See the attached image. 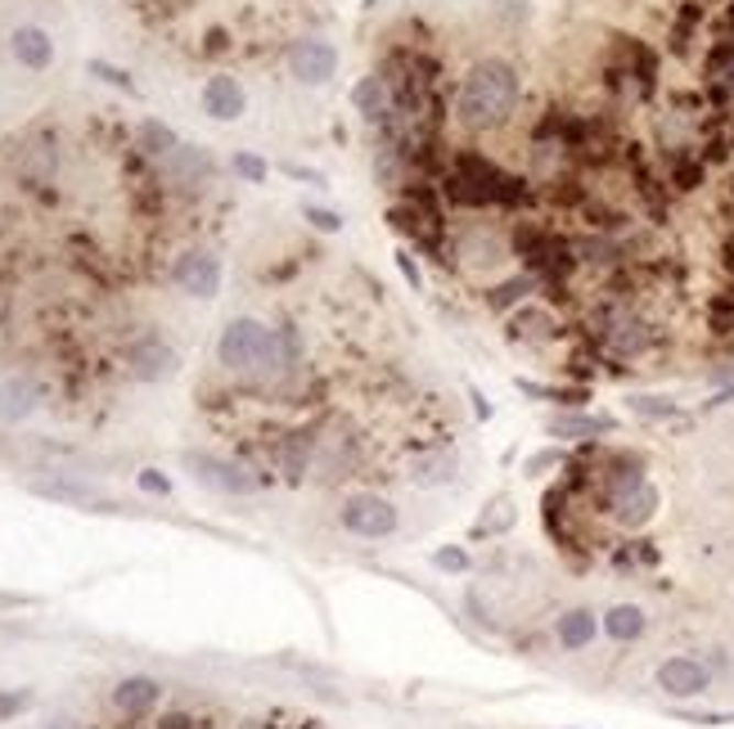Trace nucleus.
<instances>
[{
    "label": "nucleus",
    "mask_w": 734,
    "mask_h": 729,
    "mask_svg": "<svg viewBox=\"0 0 734 729\" xmlns=\"http://www.w3.org/2000/svg\"><path fill=\"white\" fill-rule=\"evenodd\" d=\"M172 279L189 298H217L221 294V262L212 253H185V257H176Z\"/></svg>",
    "instance_id": "1a4fd4ad"
},
{
    "label": "nucleus",
    "mask_w": 734,
    "mask_h": 729,
    "mask_svg": "<svg viewBox=\"0 0 734 729\" xmlns=\"http://www.w3.org/2000/svg\"><path fill=\"white\" fill-rule=\"evenodd\" d=\"M338 522L348 527L352 537L379 541V537H393V531H397V505L383 500V496H370V491H357V496L342 500Z\"/></svg>",
    "instance_id": "20e7f679"
},
{
    "label": "nucleus",
    "mask_w": 734,
    "mask_h": 729,
    "mask_svg": "<svg viewBox=\"0 0 734 729\" xmlns=\"http://www.w3.org/2000/svg\"><path fill=\"white\" fill-rule=\"evenodd\" d=\"M10 55H14L23 68L41 73V68H51V59H55V41H51V32H45V27H14Z\"/></svg>",
    "instance_id": "f8f14e48"
},
{
    "label": "nucleus",
    "mask_w": 734,
    "mask_h": 729,
    "mask_svg": "<svg viewBox=\"0 0 734 729\" xmlns=\"http://www.w3.org/2000/svg\"><path fill=\"white\" fill-rule=\"evenodd\" d=\"M352 104L365 113V122H383L387 113V104H393V95H387V81L383 77H361L357 86H352Z\"/></svg>",
    "instance_id": "a211bd4d"
},
{
    "label": "nucleus",
    "mask_w": 734,
    "mask_h": 729,
    "mask_svg": "<svg viewBox=\"0 0 734 729\" xmlns=\"http://www.w3.org/2000/svg\"><path fill=\"white\" fill-rule=\"evenodd\" d=\"M176 144H180V140H176V131H172L167 122H154V118H150V122H140V150H144V154L167 158V154L176 150Z\"/></svg>",
    "instance_id": "4be33fe9"
},
{
    "label": "nucleus",
    "mask_w": 734,
    "mask_h": 729,
    "mask_svg": "<svg viewBox=\"0 0 734 729\" xmlns=\"http://www.w3.org/2000/svg\"><path fill=\"white\" fill-rule=\"evenodd\" d=\"M140 486H144V491H154V496H167V491H172V482H167L158 468H144V473H140Z\"/></svg>",
    "instance_id": "7c9ffc66"
},
{
    "label": "nucleus",
    "mask_w": 734,
    "mask_h": 729,
    "mask_svg": "<svg viewBox=\"0 0 734 729\" xmlns=\"http://www.w3.org/2000/svg\"><path fill=\"white\" fill-rule=\"evenodd\" d=\"M90 73H100V77H105L109 86H118V90H135V81H131V77H127L122 68H113V64H105V59H95V64H90Z\"/></svg>",
    "instance_id": "cd10ccee"
},
{
    "label": "nucleus",
    "mask_w": 734,
    "mask_h": 729,
    "mask_svg": "<svg viewBox=\"0 0 734 729\" xmlns=\"http://www.w3.org/2000/svg\"><path fill=\"white\" fill-rule=\"evenodd\" d=\"M609 505H613V518L622 527H645L658 509V491L649 486V477L640 473V464L635 468H622L609 477Z\"/></svg>",
    "instance_id": "7ed1b4c3"
},
{
    "label": "nucleus",
    "mask_w": 734,
    "mask_h": 729,
    "mask_svg": "<svg viewBox=\"0 0 734 729\" xmlns=\"http://www.w3.org/2000/svg\"><path fill=\"white\" fill-rule=\"evenodd\" d=\"M600 626H604V636H609L613 644H635V640L645 636L649 617H645V608H635V604H613Z\"/></svg>",
    "instance_id": "4468645a"
},
{
    "label": "nucleus",
    "mask_w": 734,
    "mask_h": 729,
    "mask_svg": "<svg viewBox=\"0 0 734 729\" xmlns=\"http://www.w3.org/2000/svg\"><path fill=\"white\" fill-rule=\"evenodd\" d=\"M158 729H194V720H189L185 711H167V716L158 720Z\"/></svg>",
    "instance_id": "72a5a7b5"
},
{
    "label": "nucleus",
    "mask_w": 734,
    "mask_h": 729,
    "mask_svg": "<svg viewBox=\"0 0 734 729\" xmlns=\"http://www.w3.org/2000/svg\"><path fill=\"white\" fill-rule=\"evenodd\" d=\"M550 432L563 437V442H581V437L613 432V419H604V415H555V419H550Z\"/></svg>",
    "instance_id": "6ab92c4d"
},
{
    "label": "nucleus",
    "mask_w": 734,
    "mask_h": 729,
    "mask_svg": "<svg viewBox=\"0 0 734 729\" xmlns=\"http://www.w3.org/2000/svg\"><path fill=\"white\" fill-rule=\"evenodd\" d=\"M725 401H734V383H730V387H721V393L712 397V406H725Z\"/></svg>",
    "instance_id": "f704fd0d"
},
{
    "label": "nucleus",
    "mask_w": 734,
    "mask_h": 729,
    "mask_svg": "<svg viewBox=\"0 0 734 729\" xmlns=\"http://www.w3.org/2000/svg\"><path fill=\"white\" fill-rule=\"evenodd\" d=\"M288 73L307 86H325L338 73V51L320 36H303V41H293V51H288Z\"/></svg>",
    "instance_id": "423d86ee"
},
{
    "label": "nucleus",
    "mask_w": 734,
    "mask_h": 729,
    "mask_svg": "<svg viewBox=\"0 0 734 729\" xmlns=\"http://www.w3.org/2000/svg\"><path fill=\"white\" fill-rule=\"evenodd\" d=\"M243 109H249V95H243V86H239L234 77L217 73V77L204 81V113H208V118H217V122H234Z\"/></svg>",
    "instance_id": "9d476101"
},
{
    "label": "nucleus",
    "mask_w": 734,
    "mask_h": 729,
    "mask_svg": "<svg viewBox=\"0 0 734 729\" xmlns=\"http://www.w3.org/2000/svg\"><path fill=\"white\" fill-rule=\"evenodd\" d=\"M456 468H460V460L451 451H424L410 464V482L415 486H447V482H456Z\"/></svg>",
    "instance_id": "dca6fc26"
},
{
    "label": "nucleus",
    "mask_w": 734,
    "mask_h": 729,
    "mask_svg": "<svg viewBox=\"0 0 734 729\" xmlns=\"http://www.w3.org/2000/svg\"><path fill=\"white\" fill-rule=\"evenodd\" d=\"M397 266H402V275H406V284H410V288H415V294H419V288H424V275H419V266L410 262V253H406V248L397 253Z\"/></svg>",
    "instance_id": "2f4dec72"
},
{
    "label": "nucleus",
    "mask_w": 734,
    "mask_h": 729,
    "mask_svg": "<svg viewBox=\"0 0 734 729\" xmlns=\"http://www.w3.org/2000/svg\"><path fill=\"white\" fill-rule=\"evenodd\" d=\"M36 401H41V393H36L32 378L14 374V378L0 383V419H6V423H23L36 410Z\"/></svg>",
    "instance_id": "ddd939ff"
},
{
    "label": "nucleus",
    "mask_w": 734,
    "mask_h": 729,
    "mask_svg": "<svg viewBox=\"0 0 734 729\" xmlns=\"http://www.w3.org/2000/svg\"><path fill=\"white\" fill-rule=\"evenodd\" d=\"M658 689L667 698H703L712 689V671L699 658H667L658 666Z\"/></svg>",
    "instance_id": "0eeeda50"
},
{
    "label": "nucleus",
    "mask_w": 734,
    "mask_h": 729,
    "mask_svg": "<svg viewBox=\"0 0 734 729\" xmlns=\"http://www.w3.org/2000/svg\"><path fill=\"white\" fill-rule=\"evenodd\" d=\"M712 77H716L725 90H734V51H716V55H712Z\"/></svg>",
    "instance_id": "bb28decb"
},
{
    "label": "nucleus",
    "mask_w": 734,
    "mask_h": 729,
    "mask_svg": "<svg viewBox=\"0 0 734 729\" xmlns=\"http://www.w3.org/2000/svg\"><path fill=\"white\" fill-rule=\"evenodd\" d=\"M518 393L541 397V401H559V406H581L585 401V393H572V387H546V383H527V378H518Z\"/></svg>",
    "instance_id": "5701e85b"
},
{
    "label": "nucleus",
    "mask_w": 734,
    "mask_h": 729,
    "mask_svg": "<svg viewBox=\"0 0 734 729\" xmlns=\"http://www.w3.org/2000/svg\"><path fill=\"white\" fill-rule=\"evenodd\" d=\"M514 104H518V73L505 59H482L460 81L456 118L469 131H486V126H501L514 113Z\"/></svg>",
    "instance_id": "f257e3e1"
},
{
    "label": "nucleus",
    "mask_w": 734,
    "mask_h": 729,
    "mask_svg": "<svg viewBox=\"0 0 734 729\" xmlns=\"http://www.w3.org/2000/svg\"><path fill=\"white\" fill-rule=\"evenodd\" d=\"M243 180H249V185H262L266 180V163L258 158V154H234V163H230Z\"/></svg>",
    "instance_id": "393cba45"
},
{
    "label": "nucleus",
    "mask_w": 734,
    "mask_h": 729,
    "mask_svg": "<svg viewBox=\"0 0 734 729\" xmlns=\"http://www.w3.org/2000/svg\"><path fill=\"white\" fill-rule=\"evenodd\" d=\"M303 217H307L316 230H325V234L342 230V217H338V212H329V208H311V203H307V208H303Z\"/></svg>",
    "instance_id": "a878e982"
},
{
    "label": "nucleus",
    "mask_w": 734,
    "mask_h": 729,
    "mask_svg": "<svg viewBox=\"0 0 734 729\" xmlns=\"http://www.w3.org/2000/svg\"><path fill=\"white\" fill-rule=\"evenodd\" d=\"M176 365H180V356L163 343V338H135V343L127 347V369L140 383H163V378L176 374Z\"/></svg>",
    "instance_id": "6e6552de"
},
{
    "label": "nucleus",
    "mask_w": 734,
    "mask_h": 729,
    "mask_svg": "<svg viewBox=\"0 0 734 729\" xmlns=\"http://www.w3.org/2000/svg\"><path fill=\"white\" fill-rule=\"evenodd\" d=\"M626 406L640 415V419H671V415H676V401H667V397H645V393L631 397Z\"/></svg>",
    "instance_id": "b1692460"
},
{
    "label": "nucleus",
    "mask_w": 734,
    "mask_h": 729,
    "mask_svg": "<svg viewBox=\"0 0 734 729\" xmlns=\"http://www.w3.org/2000/svg\"><path fill=\"white\" fill-rule=\"evenodd\" d=\"M212 172V158L204 150H194V144H176V150L167 154V176L176 185H204Z\"/></svg>",
    "instance_id": "2eb2a0df"
},
{
    "label": "nucleus",
    "mask_w": 734,
    "mask_h": 729,
    "mask_svg": "<svg viewBox=\"0 0 734 729\" xmlns=\"http://www.w3.org/2000/svg\"><path fill=\"white\" fill-rule=\"evenodd\" d=\"M645 343H649V329H645L640 320H617V324L609 329V347H613L617 356L645 352Z\"/></svg>",
    "instance_id": "412c9836"
},
{
    "label": "nucleus",
    "mask_w": 734,
    "mask_h": 729,
    "mask_svg": "<svg viewBox=\"0 0 734 729\" xmlns=\"http://www.w3.org/2000/svg\"><path fill=\"white\" fill-rule=\"evenodd\" d=\"M555 464H563V451H541V455L527 460V473H546V468H555Z\"/></svg>",
    "instance_id": "473e14b6"
},
{
    "label": "nucleus",
    "mask_w": 734,
    "mask_h": 729,
    "mask_svg": "<svg viewBox=\"0 0 734 729\" xmlns=\"http://www.w3.org/2000/svg\"><path fill=\"white\" fill-rule=\"evenodd\" d=\"M555 636H559L563 649H585V644L600 636V617L591 608H568L559 617V626H555Z\"/></svg>",
    "instance_id": "f3484780"
},
{
    "label": "nucleus",
    "mask_w": 734,
    "mask_h": 729,
    "mask_svg": "<svg viewBox=\"0 0 734 729\" xmlns=\"http://www.w3.org/2000/svg\"><path fill=\"white\" fill-rule=\"evenodd\" d=\"M271 333L275 329H266L253 316L230 320L221 329V338H217V361L226 369H234V374H262L266 369V352H271Z\"/></svg>",
    "instance_id": "f03ea898"
},
{
    "label": "nucleus",
    "mask_w": 734,
    "mask_h": 729,
    "mask_svg": "<svg viewBox=\"0 0 734 729\" xmlns=\"http://www.w3.org/2000/svg\"><path fill=\"white\" fill-rule=\"evenodd\" d=\"M32 491L45 496V500H64V505H100V491H95V486H81V482H68V477L32 482Z\"/></svg>",
    "instance_id": "aec40b11"
},
{
    "label": "nucleus",
    "mask_w": 734,
    "mask_h": 729,
    "mask_svg": "<svg viewBox=\"0 0 734 729\" xmlns=\"http://www.w3.org/2000/svg\"><path fill=\"white\" fill-rule=\"evenodd\" d=\"M158 698H163V685H158L154 675H127L122 685L113 689V707H118L122 716H144V711H154Z\"/></svg>",
    "instance_id": "9b49d317"
},
{
    "label": "nucleus",
    "mask_w": 734,
    "mask_h": 729,
    "mask_svg": "<svg viewBox=\"0 0 734 729\" xmlns=\"http://www.w3.org/2000/svg\"><path fill=\"white\" fill-rule=\"evenodd\" d=\"M523 288H532V279H514V284H501V288H496V294H492V307L501 311V307L518 302V298H523Z\"/></svg>",
    "instance_id": "c85d7f7f"
},
{
    "label": "nucleus",
    "mask_w": 734,
    "mask_h": 729,
    "mask_svg": "<svg viewBox=\"0 0 734 729\" xmlns=\"http://www.w3.org/2000/svg\"><path fill=\"white\" fill-rule=\"evenodd\" d=\"M374 5H379V0H365V10H374Z\"/></svg>",
    "instance_id": "c9c22d12"
},
{
    "label": "nucleus",
    "mask_w": 734,
    "mask_h": 729,
    "mask_svg": "<svg viewBox=\"0 0 734 729\" xmlns=\"http://www.w3.org/2000/svg\"><path fill=\"white\" fill-rule=\"evenodd\" d=\"M432 563L442 567V572H464V567H469V554H464V550H437Z\"/></svg>",
    "instance_id": "c756f323"
},
{
    "label": "nucleus",
    "mask_w": 734,
    "mask_h": 729,
    "mask_svg": "<svg viewBox=\"0 0 734 729\" xmlns=\"http://www.w3.org/2000/svg\"><path fill=\"white\" fill-rule=\"evenodd\" d=\"M185 468L194 473V482L212 486V491H226V496H249L258 491V477L249 468H239L230 460H217V455H185Z\"/></svg>",
    "instance_id": "39448f33"
}]
</instances>
